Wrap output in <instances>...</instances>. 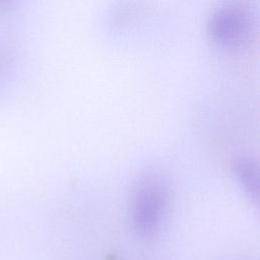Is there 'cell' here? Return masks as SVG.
Segmentation results:
<instances>
[{"mask_svg": "<svg viewBox=\"0 0 260 260\" xmlns=\"http://www.w3.org/2000/svg\"><path fill=\"white\" fill-rule=\"evenodd\" d=\"M14 62V53L11 47L5 43H0V83L9 73Z\"/></svg>", "mask_w": 260, "mask_h": 260, "instance_id": "5b68a950", "label": "cell"}, {"mask_svg": "<svg viewBox=\"0 0 260 260\" xmlns=\"http://www.w3.org/2000/svg\"><path fill=\"white\" fill-rule=\"evenodd\" d=\"M17 0H0V15L6 13Z\"/></svg>", "mask_w": 260, "mask_h": 260, "instance_id": "8992f818", "label": "cell"}, {"mask_svg": "<svg viewBox=\"0 0 260 260\" xmlns=\"http://www.w3.org/2000/svg\"><path fill=\"white\" fill-rule=\"evenodd\" d=\"M149 7L142 1L128 0L118 5L110 16V24L116 30H127L140 24L148 15Z\"/></svg>", "mask_w": 260, "mask_h": 260, "instance_id": "3957f363", "label": "cell"}, {"mask_svg": "<svg viewBox=\"0 0 260 260\" xmlns=\"http://www.w3.org/2000/svg\"><path fill=\"white\" fill-rule=\"evenodd\" d=\"M168 209L166 186L156 176L143 178L134 193L131 221L134 231L142 238L154 237L164 222Z\"/></svg>", "mask_w": 260, "mask_h": 260, "instance_id": "7a4b0ae2", "label": "cell"}, {"mask_svg": "<svg viewBox=\"0 0 260 260\" xmlns=\"http://www.w3.org/2000/svg\"><path fill=\"white\" fill-rule=\"evenodd\" d=\"M255 32L256 15L248 0H228L211 12L206 23L208 40L228 53L247 49Z\"/></svg>", "mask_w": 260, "mask_h": 260, "instance_id": "6da1fadb", "label": "cell"}, {"mask_svg": "<svg viewBox=\"0 0 260 260\" xmlns=\"http://www.w3.org/2000/svg\"><path fill=\"white\" fill-rule=\"evenodd\" d=\"M234 174L248 197L257 202L259 194L258 167L254 159L242 157L235 160L233 165Z\"/></svg>", "mask_w": 260, "mask_h": 260, "instance_id": "277c9868", "label": "cell"}]
</instances>
